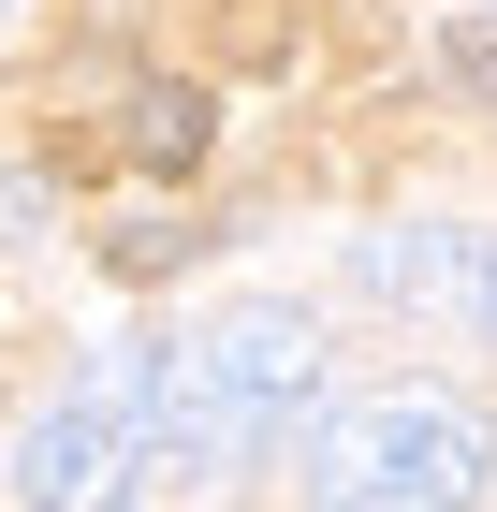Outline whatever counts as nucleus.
<instances>
[{"mask_svg":"<svg viewBox=\"0 0 497 512\" xmlns=\"http://www.w3.org/2000/svg\"><path fill=\"white\" fill-rule=\"evenodd\" d=\"M322 395V322L293 293L191 322L132 366V483H234L264 439H293V410Z\"/></svg>","mask_w":497,"mask_h":512,"instance_id":"f257e3e1","label":"nucleus"},{"mask_svg":"<svg viewBox=\"0 0 497 512\" xmlns=\"http://www.w3.org/2000/svg\"><path fill=\"white\" fill-rule=\"evenodd\" d=\"M483 483H497L483 410H468V395H424V381L351 395L337 425L307 439V498L322 512H468Z\"/></svg>","mask_w":497,"mask_h":512,"instance_id":"f03ea898","label":"nucleus"},{"mask_svg":"<svg viewBox=\"0 0 497 512\" xmlns=\"http://www.w3.org/2000/svg\"><path fill=\"white\" fill-rule=\"evenodd\" d=\"M351 278H366L381 308L454 322V337H483V352H497V235H468V220H395V235L351 249Z\"/></svg>","mask_w":497,"mask_h":512,"instance_id":"7ed1b4c3","label":"nucleus"},{"mask_svg":"<svg viewBox=\"0 0 497 512\" xmlns=\"http://www.w3.org/2000/svg\"><path fill=\"white\" fill-rule=\"evenodd\" d=\"M0 483H15L30 512H59V498H132V439H117V410H44Z\"/></svg>","mask_w":497,"mask_h":512,"instance_id":"20e7f679","label":"nucleus"},{"mask_svg":"<svg viewBox=\"0 0 497 512\" xmlns=\"http://www.w3.org/2000/svg\"><path fill=\"white\" fill-rule=\"evenodd\" d=\"M205 132H220V103H205L191 74H147V88H132V132H117V147L147 161V176H191V161H205Z\"/></svg>","mask_w":497,"mask_h":512,"instance_id":"39448f33","label":"nucleus"},{"mask_svg":"<svg viewBox=\"0 0 497 512\" xmlns=\"http://www.w3.org/2000/svg\"><path fill=\"white\" fill-rule=\"evenodd\" d=\"M191 249H205L191 220H132V235H103V264H117V278H176Z\"/></svg>","mask_w":497,"mask_h":512,"instance_id":"423d86ee","label":"nucleus"}]
</instances>
